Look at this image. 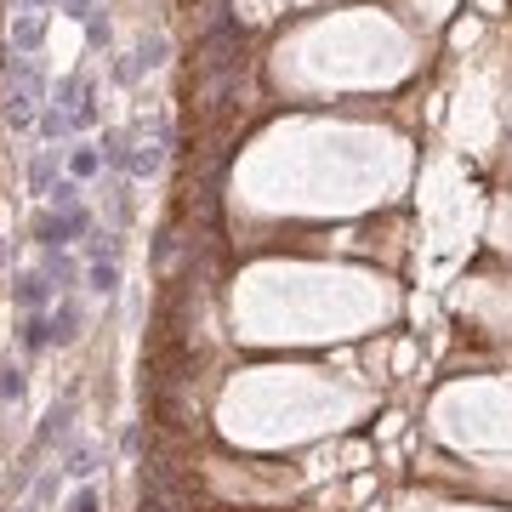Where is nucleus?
I'll return each instance as SVG.
<instances>
[{
    "label": "nucleus",
    "instance_id": "obj_16",
    "mask_svg": "<svg viewBox=\"0 0 512 512\" xmlns=\"http://www.w3.org/2000/svg\"><path fill=\"white\" fill-rule=\"evenodd\" d=\"M12 512H35V507H12Z\"/></svg>",
    "mask_w": 512,
    "mask_h": 512
},
{
    "label": "nucleus",
    "instance_id": "obj_3",
    "mask_svg": "<svg viewBox=\"0 0 512 512\" xmlns=\"http://www.w3.org/2000/svg\"><path fill=\"white\" fill-rule=\"evenodd\" d=\"M46 23H52V0H12V18H6V52L40 57V46H46Z\"/></svg>",
    "mask_w": 512,
    "mask_h": 512
},
{
    "label": "nucleus",
    "instance_id": "obj_7",
    "mask_svg": "<svg viewBox=\"0 0 512 512\" xmlns=\"http://www.w3.org/2000/svg\"><path fill=\"white\" fill-rule=\"evenodd\" d=\"M57 160H63V148H57V143H40L35 148V160H29V194H35V200H52Z\"/></svg>",
    "mask_w": 512,
    "mask_h": 512
},
{
    "label": "nucleus",
    "instance_id": "obj_5",
    "mask_svg": "<svg viewBox=\"0 0 512 512\" xmlns=\"http://www.w3.org/2000/svg\"><path fill=\"white\" fill-rule=\"evenodd\" d=\"M103 165H109V154H103V143H92V137H74L69 148H63V171H69V183H92V177H103Z\"/></svg>",
    "mask_w": 512,
    "mask_h": 512
},
{
    "label": "nucleus",
    "instance_id": "obj_14",
    "mask_svg": "<svg viewBox=\"0 0 512 512\" xmlns=\"http://www.w3.org/2000/svg\"><path fill=\"white\" fill-rule=\"evenodd\" d=\"M63 512H103V490H97V484H80V490L69 495V507Z\"/></svg>",
    "mask_w": 512,
    "mask_h": 512
},
{
    "label": "nucleus",
    "instance_id": "obj_4",
    "mask_svg": "<svg viewBox=\"0 0 512 512\" xmlns=\"http://www.w3.org/2000/svg\"><path fill=\"white\" fill-rule=\"evenodd\" d=\"M86 291H92V296H114V291H120V245H114V234H92Z\"/></svg>",
    "mask_w": 512,
    "mask_h": 512
},
{
    "label": "nucleus",
    "instance_id": "obj_1",
    "mask_svg": "<svg viewBox=\"0 0 512 512\" xmlns=\"http://www.w3.org/2000/svg\"><path fill=\"white\" fill-rule=\"evenodd\" d=\"M97 97H103L97 74H74L69 86H57V97L46 103V143H63V137H86V131L103 120Z\"/></svg>",
    "mask_w": 512,
    "mask_h": 512
},
{
    "label": "nucleus",
    "instance_id": "obj_9",
    "mask_svg": "<svg viewBox=\"0 0 512 512\" xmlns=\"http://www.w3.org/2000/svg\"><path fill=\"white\" fill-rule=\"evenodd\" d=\"M57 467H63V473H69L74 484H92V478H97V467H103V444L80 439V444H74V450H69V456L57 461Z\"/></svg>",
    "mask_w": 512,
    "mask_h": 512
},
{
    "label": "nucleus",
    "instance_id": "obj_8",
    "mask_svg": "<svg viewBox=\"0 0 512 512\" xmlns=\"http://www.w3.org/2000/svg\"><path fill=\"white\" fill-rule=\"evenodd\" d=\"M12 302H18L23 313H46L57 302V285L46 274H23L18 279V291H12Z\"/></svg>",
    "mask_w": 512,
    "mask_h": 512
},
{
    "label": "nucleus",
    "instance_id": "obj_6",
    "mask_svg": "<svg viewBox=\"0 0 512 512\" xmlns=\"http://www.w3.org/2000/svg\"><path fill=\"white\" fill-rule=\"evenodd\" d=\"M160 63H165V35H143L137 46H131V63H120V69H114V80H120V86H137V80H143V74H154Z\"/></svg>",
    "mask_w": 512,
    "mask_h": 512
},
{
    "label": "nucleus",
    "instance_id": "obj_2",
    "mask_svg": "<svg viewBox=\"0 0 512 512\" xmlns=\"http://www.w3.org/2000/svg\"><path fill=\"white\" fill-rule=\"evenodd\" d=\"M46 109V69H40V57H18L6 52V120L12 131H29Z\"/></svg>",
    "mask_w": 512,
    "mask_h": 512
},
{
    "label": "nucleus",
    "instance_id": "obj_12",
    "mask_svg": "<svg viewBox=\"0 0 512 512\" xmlns=\"http://www.w3.org/2000/svg\"><path fill=\"white\" fill-rule=\"evenodd\" d=\"M18 342H23V353H40V348H52V319H46V313H23V330H18Z\"/></svg>",
    "mask_w": 512,
    "mask_h": 512
},
{
    "label": "nucleus",
    "instance_id": "obj_11",
    "mask_svg": "<svg viewBox=\"0 0 512 512\" xmlns=\"http://www.w3.org/2000/svg\"><path fill=\"white\" fill-rule=\"evenodd\" d=\"M23 393H29V370L12 359V365H0V410H18Z\"/></svg>",
    "mask_w": 512,
    "mask_h": 512
},
{
    "label": "nucleus",
    "instance_id": "obj_15",
    "mask_svg": "<svg viewBox=\"0 0 512 512\" xmlns=\"http://www.w3.org/2000/svg\"><path fill=\"white\" fill-rule=\"evenodd\" d=\"M57 12H63V18H74V23H92V29H97V6H92V0H57Z\"/></svg>",
    "mask_w": 512,
    "mask_h": 512
},
{
    "label": "nucleus",
    "instance_id": "obj_13",
    "mask_svg": "<svg viewBox=\"0 0 512 512\" xmlns=\"http://www.w3.org/2000/svg\"><path fill=\"white\" fill-rule=\"evenodd\" d=\"M69 421H74V399H63L52 416H46V427H40V444H52V439L63 444V439H69Z\"/></svg>",
    "mask_w": 512,
    "mask_h": 512
},
{
    "label": "nucleus",
    "instance_id": "obj_10",
    "mask_svg": "<svg viewBox=\"0 0 512 512\" xmlns=\"http://www.w3.org/2000/svg\"><path fill=\"white\" fill-rule=\"evenodd\" d=\"M46 319H52V342H57V348H63V342H74V336H80V302H74V291L57 296Z\"/></svg>",
    "mask_w": 512,
    "mask_h": 512
}]
</instances>
